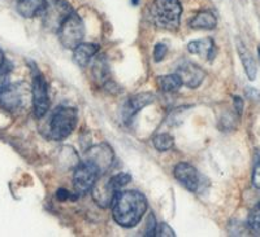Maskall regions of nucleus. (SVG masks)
<instances>
[{
  "label": "nucleus",
  "instance_id": "dca6fc26",
  "mask_svg": "<svg viewBox=\"0 0 260 237\" xmlns=\"http://www.w3.org/2000/svg\"><path fill=\"white\" fill-rule=\"evenodd\" d=\"M216 25H217V20L215 15L208 11H203L195 15L190 22V26L194 30H212L215 29Z\"/></svg>",
  "mask_w": 260,
  "mask_h": 237
},
{
  "label": "nucleus",
  "instance_id": "9d476101",
  "mask_svg": "<svg viewBox=\"0 0 260 237\" xmlns=\"http://www.w3.org/2000/svg\"><path fill=\"white\" fill-rule=\"evenodd\" d=\"M24 104V94L18 85L7 86L0 91V106L6 110H17Z\"/></svg>",
  "mask_w": 260,
  "mask_h": 237
},
{
  "label": "nucleus",
  "instance_id": "20e7f679",
  "mask_svg": "<svg viewBox=\"0 0 260 237\" xmlns=\"http://www.w3.org/2000/svg\"><path fill=\"white\" fill-rule=\"evenodd\" d=\"M59 32V39L61 44L68 50H74L78 44L82 43V39L85 36V25L77 13L72 11L65 18L61 26L57 30Z\"/></svg>",
  "mask_w": 260,
  "mask_h": 237
},
{
  "label": "nucleus",
  "instance_id": "f8f14e48",
  "mask_svg": "<svg viewBox=\"0 0 260 237\" xmlns=\"http://www.w3.org/2000/svg\"><path fill=\"white\" fill-rule=\"evenodd\" d=\"M112 149L107 144H101V145H96L90 149L87 160L96 165L101 173H104L112 164Z\"/></svg>",
  "mask_w": 260,
  "mask_h": 237
},
{
  "label": "nucleus",
  "instance_id": "bb28decb",
  "mask_svg": "<svg viewBox=\"0 0 260 237\" xmlns=\"http://www.w3.org/2000/svg\"><path fill=\"white\" fill-rule=\"evenodd\" d=\"M252 183L257 189H260V162L256 165L254 170V175H252Z\"/></svg>",
  "mask_w": 260,
  "mask_h": 237
},
{
  "label": "nucleus",
  "instance_id": "473e14b6",
  "mask_svg": "<svg viewBox=\"0 0 260 237\" xmlns=\"http://www.w3.org/2000/svg\"><path fill=\"white\" fill-rule=\"evenodd\" d=\"M257 51H259V56H260V46H259V50H257Z\"/></svg>",
  "mask_w": 260,
  "mask_h": 237
},
{
  "label": "nucleus",
  "instance_id": "6e6552de",
  "mask_svg": "<svg viewBox=\"0 0 260 237\" xmlns=\"http://www.w3.org/2000/svg\"><path fill=\"white\" fill-rule=\"evenodd\" d=\"M173 175L177 179L180 184L186 188L190 192H197L199 188V174L192 165L187 162H180L176 165Z\"/></svg>",
  "mask_w": 260,
  "mask_h": 237
},
{
  "label": "nucleus",
  "instance_id": "f3484780",
  "mask_svg": "<svg viewBox=\"0 0 260 237\" xmlns=\"http://www.w3.org/2000/svg\"><path fill=\"white\" fill-rule=\"evenodd\" d=\"M238 55H240L241 61H242V65L243 67H245V71L246 74H247L248 79L254 81V79L256 78L257 66L254 57H252L251 52H250L242 43H238Z\"/></svg>",
  "mask_w": 260,
  "mask_h": 237
},
{
  "label": "nucleus",
  "instance_id": "c85d7f7f",
  "mask_svg": "<svg viewBox=\"0 0 260 237\" xmlns=\"http://www.w3.org/2000/svg\"><path fill=\"white\" fill-rule=\"evenodd\" d=\"M56 196H57V199L60 200V201H65V200L72 199L71 192H68L67 189H59V190H57Z\"/></svg>",
  "mask_w": 260,
  "mask_h": 237
},
{
  "label": "nucleus",
  "instance_id": "393cba45",
  "mask_svg": "<svg viewBox=\"0 0 260 237\" xmlns=\"http://www.w3.org/2000/svg\"><path fill=\"white\" fill-rule=\"evenodd\" d=\"M167 51H168V48H167L166 44L157 43L156 46H155V50H154V57H155V61H156V62H160V61H161V60L164 59V57H166Z\"/></svg>",
  "mask_w": 260,
  "mask_h": 237
},
{
  "label": "nucleus",
  "instance_id": "5701e85b",
  "mask_svg": "<svg viewBox=\"0 0 260 237\" xmlns=\"http://www.w3.org/2000/svg\"><path fill=\"white\" fill-rule=\"evenodd\" d=\"M9 73H11V65L4 61L3 65L0 66V91L8 86Z\"/></svg>",
  "mask_w": 260,
  "mask_h": 237
},
{
  "label": "nucleus",
  "instance_id": "9b49d317",
  "mask_svg": "<svg viewBox=\"0 0 260 237\" xmlns=\"http://www.w3.org/2000/svg\"><path fill=\"white\" fill-rule=\"evenodd\" d=\"M154 99L155 96L152 94H150V92H143V94H138L136 96L130 97L126 105L124 106V110H122V117H124V120H132L141 109L150 105L154 101Z\"/></svg>",
  "mask_w": 260,
  "mask_h": 237
},
{
  "label": "nucleus",
  "instance_id": "cd10ccee",
  "mask_svg": "<svg viewBox=\"0 0 260 237\" xmlns=\"http://www.w3.org/2000/svg\"><path fill=\"white\" fill-rule=\"evenodd\" d=\"M233 103H234V109H236L237 114L241 115L242 114V110H243V101L241 97L238 96H234L233 97Z\"/></svg>",
  "mask_w": 260,
  "mask_h": 237
},
{
  "label": "nucleus",
  "instance_id": "c756f323",
  "mask_svg": "<svg viewBox=\"0 0 260 237\" xmlns=\"http://www.w3.org/2000/svg\"><path fill=\"white\" fill-rule=\"evenodd\" d=\"M246 95H247L250 99H254V100H259L260 99V94L256 91V90H255V88H247Z\"/></svg>",
  "mask_w": 260,
  "mask_h": 237
},
{
  "label": "nucleus",
  "instance_id": "f03ea898",
  "mask_svg": "<svg viewBox=\"0 0 260 237\" xmlns=\"http://www.w3.org/2000/svg\"><path fill=\"white\" fill-rule=\"evenodd\" d=\"M182 7L178 0H154L150 6L148 18L155 27L176 31L180 26Z\"/></svg>",
  "mask_w": 260,
  "mask_h": 237
},
{
  "label": "nucleus",
  "instance_id": "4468645a",
  "mask_svg": "<svg viewBox=\"0 0 260 237\" xmlns=\"http://www.w3.org/2000/svg\"><path fill=\"white\" fill-rule=\"evenodd\" d=\"M99 51V46L94 43H80L73 50L74 62L81 67H85L89 64L90 60L94 57Z\"/></svg>",
  "mask_w": 260,
  "mask_h": 237
},
{
  "label": "nucleus",
  "instance_id": "a878e982",
  "mask_svg": "<svg viewBox=\"0 0 260 237\" xmlns=\"http://www.w3.org/2000/svg\"><path fill=\"white\" fill-rule=\"evenodd\" d=\"M156 220H155L154 214H150L147 218V227H146L145 236H155L156 232Z\"/></svg>",
  "mask_w": 260,
  "mask_h": 237
},
{
  "label": "nucleus",
  "instance_id": "7c9ffc66",
  "mask_svg": "<svg viewBox=\"0 0 260 237\" xmlns=\"http://www.w3.org/2000/svg\"><path fill=\"white\" fill-rule=\"evenodd\" d=\"M3 62H4V55L3 52H2V50H0V66L3 65Z\"/></svg>",
  "mask_w": 260,
  "mask_h": 237
},
{
  "label": "nucleus",
  "instance_id": "423d86ee",
  "mask_svg": "<svg viewBox=\"0 0 260 237\" xmlns=\"http://www.w3.org/2000/svg\"><path fill=\"white\" fill-rule=\"evenodd\" d=\"M73 9L65 0H51L43 11V22L50 30H59L64 20Z\"/></svg>",
  "mask_w": 260,
  "mask_h": 237
},
{
  "label": "nucleus",
  "instance_id": "4be33fe9",
  "mask_svg": "<svg viewBox=\"0 0 260 237\" xmlns=\"http://www.w3.org/2000/svg\"><path fill=\"white\" fill-rule=\"evenodd\" d=\"M247 224L254 232H260V204H257L248 215Z\"/></svg>",
  "mask_w": 260,
  "mask_h": 237
},
{
  "label": "nucleus",
  "instance_id": "2f4dec72",
  "mask_svg": "<svg viewBox=\"0 0 260 237\" xmlns=\"http://www.w3.org/2000/svg\"><path fill=\"white\" fill-rule=\"evenodd\" d=\"M138 3H139V0H132V4H133V6H137Z\"/></svg>",
  "mask_w": 260,
  "mask_h": 237
},
{
  "label": "nucleus",
  "instance_id": "aec40b11",
  "mask_svg": "<svg viewBox=\"0 0 260 237\" xmlns=\"http://www.w3.org/2000/svg\"><path fill=\"white\" fill-rule=\"evenodd\" d=\"M94 75L101 83L106 85L110 82V71H108V65H107L104 56H101L94 64Z\"/></svg>",
  "mask_w": 260,
  "mask_h": 237
},
{
  "label": "nucleus",
  "instance_id": "f257e3e1",
  "mask_svg": "<svg viewBox=\"0 0 260 237\" xmlns=\"http://www.w3.org/2000/svg\"><path fill=\"white\" fill-rule=\"evenodd\" d=\"M111 205L115 222L125 228H132L141 222L147 210V200L138 190H125L116 194Z\"/></svg>",
  "mask_w": 260,
  "mask_h": 237
},
{
  "label": "nucleus",
  "instance_id": "0eeeda50",
  "mask_svg": "<svg viewBox=\"0 0 260 237\" xmlns=\"http://www.w3.org/2000/svg\"><path fill=\"white\" fill-rule=\"evenodd\" d=\"M32 108L37 118H42L47 113L50 108V99H48V85L45 76L41 73H37L32 81Z\"/></svg>",
  "mask_w": 260,
  "mask_h": 237
},
{
  "label": "nucleus",
  "instance_id": "b1692460",
  "mask_svg": "<svg viewBox=\"0 0 260 237\" xmlns=\"http://www.w3.org/2000/svg\"><path fill=\"white\" fill-rule=\"evenodd\" d=\"M155 236H175V231L169 227L167 223H160L159 225H156V232H155Z\"/></svg>",
  "mask_w": 260,
  "mask_h": 237
},
{
  "label": "nucleus",
  "instance_id": "39448f33",
  "mask_svg": "<svg viewBox=\"0 0 260 237\" xmlns=\"http://www.w3.org/2000/svg\"><path fill=\"white\" fill-rule=\"evenodd\" d=\"M99 176H101V170L98 169L96 165L92 164L89 160L81 162L76 167L73 175V187L76 194L85 196L91 192Z\"/></svg>",
  "mask_w": 260,
  "mask_h": 237
},
{
  "label": "nucleus",
  "instance_id": "412c9836",
  "mask_svg": "<svg viewBox=\"0 0 260 237\" xmlns=\"http://www.w3.org/2000/svg\"><path fill=\"white\" fill-rule=\"evenodd\" d=\"M175 145V139L168 134H160L154 138V146L159 152H167Z\"/></svg>",
  "mask_w": 260,
  "mask_h": 237
},
{
  "label": "nucleus",
  "instance_id": "a211bd4d",
  "mask_svg": "<svg viewBox=\"0 0 260 237\" xmlns=\"http://www.w3.org/2000/svg\"><path fill=\"white\" fill-rule=\"evenodd\" d=\"M157 87L164 92H176L182 86L180 76L177 74H168V75L157 76Z\"/></svg>",
  "mask_w": 260,
  "mask_h": 237
},
{
  "label": "nucleus",
  "instance_id": "ddd939ff",
  "mask_svg": "<svg viewBox=\"0 0 260 237\" xmlns=\"http://www.w3.org/2000/svg\"><path fill=\"white\" fill-rule=\"evenodd\" d=\"M187 51L192 55L202 56L203 59L206 57L211 61L216 56V44L211 38L199 39V41L190 42L187 44Z\"/></svg>",
  "mask_w": 260,
  "mask_h": 237
},
{
  "label": "nucleus",
  "instance_id": "6ab92c4d",
  "mask_svg": "<svg viewBox=\"0 0 260 237\" xmlns=\"http://www.w3.org/2000/svg\"><path fill=\"white\" fill-rule=\"evenodd\" d=\"M132 180V176L126 173H120L116 174V175L111 176L110 179H107V185L112 190L113 193L117 194L118 190L124 188L125 185L129 184V182Z\"/></svg>",
  "mask_w": 260,
  "mask_h": 237
},
{
  "label": "nucleus",
  "instance_id": "2eb2a0df",
  "mask_svg": "<svg viewBox=\"0 0 260 237\" xmlns=\"http://www.w3.org/2000/svg\"><path fill=\"white\" fill-rule=\"evenodd\" d=\"M47 6V0H18L17 12L22 17L31 18L41 15Z\"/></svg>",
  "mask_w": 260,
  "mask_h": 237
},
{
  "label": "nucleus",
  "instance_id": "7ed1b4c3",
  "mask_svg": "<svg viewBox=\"0 0 260 237\" xmlns=\"http://www.w3.org/2000/svg\"><path fill=\"white\" fill-rule=\"evenodd\" d=\"M78 113L71 106H60L53 113L50 123V135L55 140L68 138L77 126Z\"/></svg>",
  "mask_w": 260,
  "mask_h": 237
},
{
  "label": "nucleus",
  "instance_id": "1a4fd4ad",
  "mask_svg": "<svg viewBox=\"0 0 260 237\" xmlns=\"http://www.w3.org/2000/svg\"><path fill=\"white\" fill-rule=\"evenodd\" d=\"M176 74L180 76L182 85L189 88L199 87L206 76V73L202 70V67L192 62H183L181 66H178Z\"/></svg>",
  "mask_w": 260,
  "mask_h": 237
}]
</instances>
